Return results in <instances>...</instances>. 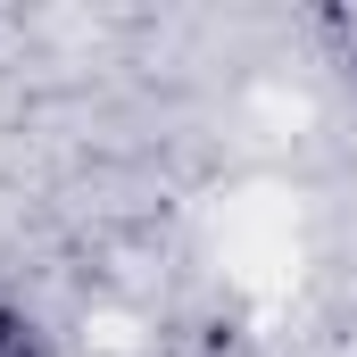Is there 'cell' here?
Listing matches in <instances>:
<instances>
[{
  "label": "cell",
  "mask_w": 357,
  "mask_h": 357,
  "mask_svg": "<svg viewBox=\"0 0 357 357\" xmlns=\"http://www.w3.org/2000/svg\"><path fill=\"white\" fill-rule=\"evenodd\" d=\"M0 357H42V324L8 299H0Z\"/></svg>",
  "instance_id": "cell-1"
}]
</instances>
